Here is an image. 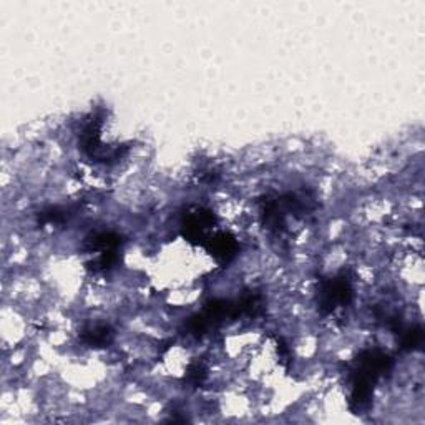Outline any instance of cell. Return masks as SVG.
Listing matches in <instances>:
<instances>
[{"label": "cell", "instance_id": "cell-1", "mask_svg": "<svg viewBox=\"0 0 425 425\" xmlns=\"http://www.w3.org/2000/svg\"><path fill=\"white\" fill-rule=\"evenodd\" d=\"M392 369V359L379 349L364 351L354 361V369L351 372V400L349 405L354 412L366 409L371 404L372 392L377 381L385 372Z\"/></svg>", "mask_w": 425, "mask_h": 425}, {"label": "cell", "instance_id": "cell-2", "mask_svg": "<svg viewBox=\"0 0 425 425\" xmlns=\"http://www.w3.org/2000/svg\"><path fill=\"white\" fill-rule=\"evenodd\" d=\"M352 301V286L346 276L324 280L319 286L318 304L323 314L333 313L337 308L347 306Z\"/></svg>", "mask_w": 425, "mask_h": 425}, {"label": "cell", "instance_id": "cell-3", "mask_svg": "<svg viewBox=\"0 0 425 425\" xmlns=\"http://www.w3.org/2000/svg\"><path fill=\"white\" fill-rule=\"evenodd\" d=\"M215 223V216L211 211L206 210H195L190 211L183 221V229L185 236L190 241H198V243H205L206 236L205 231Z\"/></svg>", "mask_w": 425, "mask_h": 425}, {"label": "cell", "instance_id": "cell-4", "mask_svg": "<svg viewBox=\"0 0 425 425\" xmlns=\"http://www.w3.org/2000/svg\"><path fill=\"white\" fill-rule=\"evenodd\" d=\"M208 251L211 253V256H215L216 261L220 263H229L231 259L236 256L238 253V243H236L234 236L229 233H218L212 238L205 241Z\"/></svg>", "mask_w": 425, "mask_h": 425}, {"label": "cell", "instance_id": "cell-5", "mask_svg": "<svg viewBox=\"0 0 425 425\" xmlns=\"http://www.w3.org/2000/svg\"><path fill=\"white\" fill-rule=\"evenodd\" d=\"M121 244V238L112 231H103V233H95L85 241V248L90 253H107V251H118Z\"/></svg>", "mask_w": 425, "mask_h": 425}, {"label": "cell", "instance_id": "cell-6", "mask_svg": "<svg viewBox=\"0 0 425 425\" xmlns=\"http://www.w3.org/2000/svg\"><path fill=\"white\" fill-rule=\"evenodd\" d=\"M112 329L108 325H95V328H90L82 333V341L87 346L92 347H103L112 341Z\"/></svg>", "mask_w": 425, "mask_h": 425}, {"label": "cell", "instance_id": "cell-7", "mask_svg": "<svg viewBox=\"0 0 425 425\" xmlns=\"http://www.w3.org/2000/svg\"><path fill=\"white\" fill-rule=\"evenodd\" d=\"M402 333V349L405 351H415L422 346L424 342V330L420 325H414V328L400 330Z\"/></svg>", "mask_w": 425, "mask_h": 425}, {"label": "cell", "instance_id": "cell-8", "mask_svg": "<svg viewBox=\"0 0 425 425\" xmlns=\"http://www.w3.org/2000/svg\"><path fill=\"white\" fill-rule=\"evenodd\" d=\"M186 377L193 385H200V384H203V381L206 379V367L203 366V362H200V361L193 362L190 366V369H188Z\"/></svg>", "mask_w": 425, "mask_h": 425}, {"label": "cell", "instance_id": "cell-9", "mask_svg": "<svg viewBox=\"0 0 425 425\" xmlns=\"http://www.w3.org/2000/svg\"><path fill=\"white\" fill-rule=\"evenodd\" d=\"M65 216H67L65 211L59 210V208H52V210L42 212V221L44 223H59V221L65 220Z\"/></svg>", "mask_w": 425, "mask_h": 425}]
</instances>
